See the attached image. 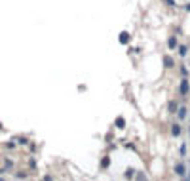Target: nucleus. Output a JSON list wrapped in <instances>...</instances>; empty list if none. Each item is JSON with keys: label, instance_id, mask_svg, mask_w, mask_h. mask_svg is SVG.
I'll use <instances>...</instances> for the list:
<instances>
[{"label": "nucleus", "instance_id": "nucleus-1", "mask_svg": "<svg viewBox=\"0 0 190 181\" xmlns=\"http://www.w3.org/2000/svg\"><path fill=\"white\" fill-rule=\"evenodd\" d=\"M190 94V82H188V76H183L181 78V84H179V95L181 97H186Z\"/></svg>", "mask_w": 190, "mask_h": 181}, {"label": "nucleus", "instance_id": "nucleus-2", "mask_svg": "<svg viewBox=\"0 0 190 181\" xmlns=\"http://www.w3.org/2000/svg\"><path fill=\"white\" fill-rule=\"evenodd\" d=\"M175 174L179 177H186V166H184V162H177L175 164Z\"/></svg>", "mask_w": 190, "mask_h": 181}, {"label": "nucleus", "instance_id": "nucleus-3", "mask_svg": "<svg viewBox=\"0 0 190 181\" xmlns=\"http://www.w3.org/2000/svg\"><path fill=\"white\" fill-rule=\"evenodd\" d=\"M186 116H188V109H186V107H179V111H177V118H179V122L186 120Z\"/></svg>", "mask_w": 190, "mask_h": 181}, {"label": "nucleus", "instance_id": "nucleus-4", "mask_svg": "<svg viewBox=\"0 0 190 181\" xmlns=\"http://www.w3.org/2000/svg\"><path fill=\"white\" fill-rule=\"evenodd\" d=\"M181 132H183V128H181V122H175V124H171V136H173V137H179V136H181Z\"/></svg>", "mask_w": 190, "mask_h": 181}, {"label": "nucleus", "instance_id": "nucleus-5", "mask_svg": "<svg viewBox=\"0 0 190 181\" xmlns=\"http://www.w3.org/2000/svg\"><path fill=\"white\" fill-rule=\"evenodd\" d=\"M163 67H166V69H173V67H175V61H173V57H169V55H163Z\"/></svg>", "mask_w": 190, "mask_h": 181}, {"label": "nucleus", "instance_id": "nucleus-6", "mask_svg": "<svg viewBox=\"0 0 190 181\" xmlns=\"http://www.w3.org/2000/svg\"><path fill=\"white\" fill-rule=\"evenodd\" d=\"M169 112H171V115H177V111H179V103L173 99V101H169Z\"/></svg>", "mask_w": 190, "mask_h": 181}, {"label": "nucleus", "instance_id": "nucleus-7", "mask_svg": "<svg viewBox=\"0 0 190 181\" xmlns=\"http://www.w3.org/2000/svg\"><path fill=\"white\" fill-rule=\"evenodd\" d=\"M129 38H131V36H129V33H126V31H124V33H120V36H118L120 44H127V42H129Z\"/></svg>", "mask_w": 190, "mask_h": 181}, {"label": "nucleus", "instance_id": "nucleus-8", "mask_svg": "<svg viewBox=\"0 0 190 181\" xmlns=\"http://www.w3.org/2000/svg\"><path fill=\"white\" fill-rule=\"evenodd\" d=\"M167 48H169V50H175V48H177V36H169Z\"/></svg>", "mask_w": 190, "mask_h": 181}, {"label": "nucleus", "instance_id": "nucleus-9", "mask_svg": "<svg viewBox=\"0 0 190 181\" xmlns=\"http://www.w3.org/2000/svg\"><path fill=\"white\" fill-rule=\"evenodd\" d=\"M114 124H116V128H120V130H122V128H126V120H124L122 116H118Z\"/></svg>", "mask_w": 190, "mask_h": 181}, {"label": "nucleus", "instance_id": "nucleus-10", "mask_svg": "<svg viewBox=\"0 0 190 181\" xmlns=\"http://www.w3.org/2000/svg\"><path fill=\"white\" fill-rule=\"evenodd\" d=\"M186 54H188V48H186V46H179V55H181V57H184Z\"/></svg>", "mask_w": 190, "mask_h": 181}, {"label": "nucleus", "instance_id": "nucleus-11", "mask_svg": "<svg viewBox=\"0 0 190 181\" xmlns=\"http://www.w3.org/2000/svg\"><path fill=\"white\" fill-rule=\"evenodd\" d=\"M109 164H110V158H109V156H105V158L101 160V168H103V170L109 168Z\"/></svg>", "mask_w": 190, "mask_h": 181}, {"label": "nucleus", "instance_id": "nucleus-12", "mask_svg": "<svg viewBox=\"0 0 190 181\" xmlns=\"http://www.w3.org/2000/svg\"><path fill=\"white\" fill-rule=\"evenodd\" d=\"M179 154H181V158L186 156V143H183V145H181V149H179Z\"/></svg>", "mask_w": 190, "mask_h": 181}, {"label": "nucleus", "instance_id": "nucleus-13", "mask_svg": "<svg viewBox=\"0 0 190 181\" xmlns=\"http://www.w3.org/2000/svg\"><path fill=\"white\" fill-rule=\"evenodd\" d=\"M181 74L183 76H188V69H186V67H181Z\"/></svg>", "mask_w": 190, "mask_h": 181}, {"label": "nucleus", "instance_id": "nucleus-14", "mask_svg": "<svg viewBox=\"0 0 190 181\" xmlns=\"http://www.w3.org/2000/svg\"><path fill=\"white\" fill-rule=\"evenodd\" d=\"M124 177H133V170H127V172L124 174Z\"/></svg>", "mask_w": 190, "mask_h": 181}, {"label": "nucleus", "instance_id": "nucleus-15", "mask_svg": "<svg viewBox=\"0 0 190 181\" xmlns=\"http://www.w3.org/2000/svg\"><path fill=\"white\" fill-rule=\"evenodd\" d=\"M166 2H167V6H171V8L175 6V2H173V0H166Z\"/></svg>", "mask_w": 190, "mask_h": 181}, {"label": "nucleus", "instance_id": "nucleus-16", "mask_svg": "<svg viewBox=\"0 0 190 181\" xmlns=\"http://www.w3.org/2000/svg\"><path fill=\"white\" fill-rule=\"evenodd\" d=\"M186 12H190V4H188V6H186Z\"/></svg>", "mask_w": 190, "mask_h": 181}, {"label": "nucleus", "instance_id": "nucleus-17", "mask_svg": "<svg viewBox=\"0 0 190 181\" xmlns=\"http://www.w3.org/2000/svg\"><path fill=\"white\" fill-rule=\"evenodd\" d=\"M188 172H190V170H188ZM188 179H190V174H188Z\"/></svg>", "mask_w": 190, "mask_h": 181}]
</instances>
